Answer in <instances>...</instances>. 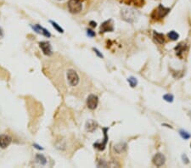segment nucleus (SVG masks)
<instances>
[{"mask_svg":"<svg viewBox=\"0 0 191 168\" xmlns=\"http://www.w3.org/2000/svg\"><path fill=\"white\" fill-rule=\"evenodd\" d=\"M78 1H80V2H81V1H83V0H78Z\"/></svg>","mask_w":191,"mask_h":168,"instance_id":"obj_29","label":"nucleus"},{"mask_svg":"<svg viewBox=\"0 0 191 168\" xmlns=\"http://www.w3.org/2000/svg\"><path fill=\"white\" fill-rule=\"evenodd\" d=\"M114 31V26H113V20L110 19L105 22L101 24L100 26V33H108V32H113Z\"/></svg>","mask_w":191,"mask_h":168,"instance_id":"obj_7","label":"nucleus"},{"mask_svg":"<svg viewBox=\"0 0 191 168\" xmlns=\"http://www.w3.org/2000/svg\"><path fill=\"white\" fill-rule=\"evenodd\" d=\"M39 47L42 49L43 53L45 55L50 56L52 55L53 50L52 47L48 42H39Z\"/></svg>","mask_w":191,"mask_h":168,"instance_id":"obj_10","label":"nucleus"},{"mask_svg":"<svg viewBox=\"0 0 191 168\" xmlns=\"http://www.w3.org/2000/svg\"><path fill=\"white\" fill-rule=\"evenodd\" d=\"M163 99L166 100L167 102L172 103L173 102V99H174V96L172 94H170V93H167V94H165L163 95Z\"/></svg>","mask_w":191,"mask_h":168,"instance_id":"obj_21","label":"nucleus"},{"mask_svg":"<svg viewBox=\"0 0 191 168\" xmlns=\"http://www.w3.org/2000/svg\"><path fill=\"white\" fill-rule=\"evenodd\" d=\"M68 9H69V11L72 14L80 13L82 9V2L78 0H70L68 2Z\"/></svg>","mask_w":191,"mask_h":168,"instance_id":"obj_3","label":"nucleus"},{"mask_svg":"<svg viewBox=\"0 0 191 168\" xmlns=\"http://www.w3.org/2000/svg\"><path fill=\"white\" fill-rule=\"evenodd\" d=\"M3 35H4V33H3V30L0 28V38H1V37H3Z\"/></svg>","mask_w":191,"mask_h":168,"instance_id":"obj_28","label":"nucleus"},{"mask_svg":"<svg viewBox=\"0 0 191 168\" xmlns=\"http://www.w3.org/2000/svg\"><path fill=\"white\" fill-rule=\"evenodd\" d=\"M98 127V123L96 122L94 120H88V121L86 122V125H85V128L88 132H93L97 129Z\"/></svg>","mask_w":191,"mask_h":168,"instance_id":"obj_13","label":"nucleus"},{"mask_svg":"<svg viewBox=\"0 0 191 168\" xmlns=\"http://www.w3.org/2000/svg\"><path fill=\"white\" fill-rule=\"evenodd\" d=\"M87 35L88 36H89L91 37H95V33L94 32V31H92V30H87Z\"/></svg>","mask_w":191,"mask_h":168,"instance_id":"obj_23","label":"nucleus"},{"mask_svg":"<svg viewBox=\"0 0 191 168\" xmlns=\"http://www.w3.org/2000/svg\"><path fill=\"white\" fill-rule=\"evenodd\" d=\"M12 141L11 137L9 135H0V148L5 149L10 145Z\"/></svg>","mask_w":191,"mask_h":168,"instance_id":"obj_12","label":"nucleus"},{"mask_svg":"<svg viewBox=\"0 0 191 168\" xmlns=\"http://www.w3.org/2000/svg\"><path fill=\"white\" fill-rule=\"evenodd\" d=\"M93 49H94V51L95 52V54H97V55L99 56V57H100V58H103V57H104V55H103V54H101L100 51V50H98V49H97V48H93Z\"/></svg>","mask_w":191,"mask_h":168,"instance_id":"obj_24","label":"nucleus"},{"mask_svg":"<svg viewBox=\"0 0 191 168\" xmlns=\"http://www.w3.org/2000/svg\"><path fill=\"white\" fill-rule=\"evenodd\" d=\"M128 83L130 84V86L132 87V88H135L136 86H137V84H138V80L136 77H134V76H130L128 78Z\"/></svg>","mask_w":191,"mask_h":168,"instance_id":"obj_17","label":"nucleus"},{"mask_svg":"<svg viewBox=\"0 0 191 168\" xmlns=\"http://www.w3.org/2000/svg\"><path fill=\"white\" fill-rule=\"evenodd\" d=\"M182 159H183V161L185 164L189 163V159H188V157H187L186 154H183V155H182Z\"/></svg>","mask_w":191,"mask_h":168,"instance_id":"obj_25","label":"nucleus"},{"mask_svg":"<svg viewBox=\"0 0 191 168\" xmlns=\"http://www.w3.org/2000/svg\"><path fill=\"white\" fill-rule=\"evenodd\" d=\"M168 37L172 41H175V40H177V39L179 38V34L176 33L175 31H171L170 33H168Z\"/></svg>","mask_w":191,"mask_h":168,"instance_id":"obj_19","label":"nucleus"},{"mask_svg":"<svg viewBox=\"0 0 191 168\" xmlns=\"http://www.w3.org/2000/svg\"><path fill=\"white\" fill-rule=\"evenodd\" d=\"M122 3L128 5H134L137 7H142L144 4V0H121Z\"/></svg>","mask_w":191,"mask_h":168,"instance_id":"obj_14","label":"nucleus"},{"mask_svg":"<svg viewBox=\"0 0 191 168\" xmlns=\"http://www.w3.org/2000/svg\"><path fill=\"white\" fill-rule=\"evenodd\" d=\"M175 51H176V54H177L180 59H183V54L187 52L188 50V45H187L185 42H179L177 44V46L175 47Z\"/></svg>","mask_w":191,"mask_h":168,"instance_id":"obj_8","label":"nucleus"},{"mask_svg":"<svg viewBox=\"0 0 191 168\" xmlns=\"http://www.w3.org/2000/svg\"><path fill=\"white\" fill-rule=\"evenodd\" d=\"M33 146H35V147H36V148H37V149H43V148H42V147H40L39 145H36V144H35V145H34Z\"/></svg>","mask_w":191,"mask_h":168,"instance_id":"obj_27","label":"nucleus"},{"mask_svg":"<svg viewBox=\"0 0 191 168\" xmlns=\"http://www.w3.org/2000/svg\"><path fill=\"white\" fill-rule=\"evenodd\" d=\"M109 130V128H103V131H104V140L101 142V143H95L94 144V147L96 148V149H100V150H104L105 149V146L107 145V142H108V136H107V131Z\"/></svg>","mask_w":191,"mask_h":168,"instance_id":"obj_9","label":"nucleus"},{"mask_svg":"<svg viewBox=\"0 0 191 168\" xmlns=\"http://www.w3.org/2000/svg\"><path fill=\"white\" fill-rule=\"evenodd\" d=\"M50 23L52 24L53 27L54 28V29H56L59 33H64V30H63L62 28L60 27V26H59V25L56 23V22H54V21H52V20H50Z\"/></svg>","mask_w":191,"mask_h":168,"instance_id":"obj_22","label":"nucleus"},{"mask_svg":"<svg viewBox=\"0 0 191 168\" xmlns=\"http://www.w3.org/2000/svg\"><path fill=\"white\" fill-rule=\"evenodd\" d=\"M121 15L122 18L128 23H134L139 18V13L137 10L131 8H122L121 10Z\"/></svg>","mask_w":191,"mask_h":168,"instance_id":"obj_1","label":"nucleus"},{"mask_svg":"<svg viewBox=\"0 0 191 168\" xmlns=\"http://www.w3.org/2000/svg\"><path fill=\"white\" fill-rule=\"evenodd\" d=\"M152 161L153 164L155 166H156L157 167H161L166 162V157L162 153H157V154H156L154 155V157L152 159Z\"/></svg>","mask_w":191,"mask_h":168,"instance_id":"obj_6","label":"nucleus"},{"mask_svg":"<svg viewBox=\"0 0 191 168\" xmlns=\"http://www.w3.org/2000/svg\"><path fill=\"white\" fill-rule=\"evenodd\" d=\"M190 147H191V145H190Z\"/></svg>","mask_w":191,"mask_h":168,"instance_id":"obj_30","label":"nucleus"},{"mask_svg":"<svg viewBox=\"0 0 191 168\" xmlns=\"http://www.w3.org/2000/svg\"><path fill=\"white\" fill-rule=\"evenodd\" d=\"M127 149V144L126 143H118L114 146V149L115 151L118 154H121L122 152H124L125 150Z\"/></svg>","mask_w":191,"mask_h":168,"instance_id":"obj_16","label":"nucleus"},{"mask_svg":"<svg viewBox=\"0 0 191 168\" xmlns=\"http://www.w3.org/2000/svg\"><path fill=\"white\" fill-rule=\"evenodd\" d=\"M169 12H170V9L169 8H166L163 5H160L152 12L151 18L154 19V20H161V19L164 18Z\"/></svg>","mask_w":191,"mask_h":168,"instance_id":"obj_2","label":"nucleus"},{"mask_svg":"<svg viewBox=\"0 0 191 168\" xmlns=\"http://www.w3.org/2000/svg\"><path fill=\"white\" fill-rule=\"evenodd\" d=\"M36 160H38V163H40L41 165H45L46 162H47V160H46V158L43 156V154H37V156H36Z\"/></svg>","mask_w":191,"mask_h":168,"instance_id":"obj_20","label":"nucleus"},{"mask_svg":"<svg viewBox=\"0 0 191 168\" xmlns=\"http://www.w3.org/2000/svg\"><path fill=\"white\" fill-rule=\"evenodd\" d=\"M99 98L94 94H90L87 98V106L90 110H95L98 106Z\"/></svg>","mask_w":191,"mask_h":168,"instance_id":"obj_5","label":"nucleus"},{"mask_svg":"<svg viewBox=\"0 0 191 168\" xmlns=\"http://www.w3.org/2000/svg\"><path fill=\"white\" fill-rule=\"evenodd\" d=\"M31 26H32V28L33 29L36 33H39V34H42V35H43L44 37H50V36H51L50 33L48 32L47 29H45V28L40 26L39 25H34V26H32V25Z\"/></svg>","mask_w":191,"mask_h":168,"instance_id":"obj_11","label":"nucleus"},{"mask_svg":"<svg viewBox=\"0 0 191 168\" xmlns=\"http://www.w3.org/2000/svg\"><path fill=\"white\" fill-rule=\"evenodd\" d=\"M67 80H68V82L69 84L72 86V87H75L77 84L79 83V76L76 73V70H72V69H70L67 71Z\"/></svg>","mask_w":191,"mask_h":168,"instance_id":"obj_4","label":"nucleus"},{"mask_svg":"<svg viewBox=\"0 0 191 168\" xmlns=\"http://www.w3.org/2000/svg\"><path fill=\"white\" fill-rule=\"evenodd\" d=\"M153 37L155 38V40L160 43V44H163L164 42H166V38H165V36L163 35L162 33H156V32H154L153 33Z\"/></svg>","mask_w":191,"mask_h":168,"instance_id":"obj_15","label":"nucleus"},{"mask_svg":"<svg viewBox=\"0 0 191 168\" xmlns=\"http://www.w3.org/2000/svg\"><path fill=\"white\" fill-rule=\"evenodd\" d=\"M179 134H180V136H181L183 139H185V140L189 139V138H191L190 133H189V132H188L187 131L183 130V129H181V130L179 131Z\"/></svg>","mask_w":191,"mask_h":168,"instance_id":"obj_18","label":"nucleus"},{"mask_svg":"<svg viewBox=\"0 0 191 168\" xmlns=\"http://www.w3.org/2000/svg\"><path fill=\"white\" fill-rule=\"evenodd\" d=\"M89 25H90L92 27H96L97 26V23H96L95 21H93V20L89 22Z\"/></svg>","mask_w":191,"mask_h":168,"instance_id":"obj_26","label":"nucleus"}]
</instances>
